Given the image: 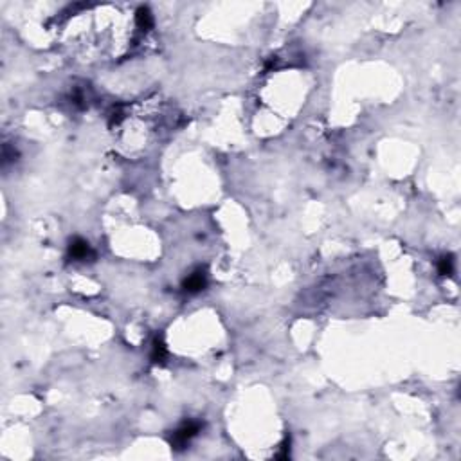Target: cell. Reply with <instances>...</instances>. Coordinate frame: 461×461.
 Instances as JSON below:
<instances>
[{
    "mask_svg": "<svg viewBox=\"0 0 461 461\" xmlns=\"http://www.w3.org/2000/svg\"><path fill=\"white\" fill-rule=\"evenodd\" d=\"M199 429H200V425L199 424H193V422H188V424H184L180 429H177L175 431V434H173V445L175 447H179V449H182L186 445V443L189 442V440L193 438L195 434L199 433Z\"/></svg>",
    "mask_w": 461,
    "mask_h": 461,
    "instance_id": "1",
    "label": "cell"
},
{
    "mask_svg": "<svg viewBox=\"0 0 461 461\" xmlns=\"http://www.w3.org/2000/svg\"><path fill=\"white\" fill-rule=\"evenodd\" d=\"M69 252L70 256H72L74 259H87L88 256H90V247H88V243L85 240H81V238H76V240L70 243L69 247Z\"/></svg>",
    "mask_w": 461,
    "mask_h": 461,
    "instance_id": "2",
    "label": "cell"
},
{
    "mask_svg": "<svg viewBox=\"0 0 461 461\" xmlns=\"http://www.w3.org/2000/svg\"><path fill=\"white\" fill-rule=\"evenodd\" d=\"M204 286H206V276H204L202 272L191 274L184 283V288L188 292H199V290H202Z\"/></svg>",
    "mask_w": 461,
    "mask_h": 461,
    "instance_id": "3",
    "label": "cell"
},
{
    "mask_svg": "<svg viewBox=\"0 0 461 461\" xmlns=\"http://www.w3.org/2000/svg\"><path fill=\"white\" fill-rule=\"evenodd\" d=\"M135 22H137V25L141 29H150L153 25L152 13H150L146 7H141V9L137 11V14H135Z\"/></svg>",
    "mask_w": 461,
    "mask_h": 461,
    "instance_id": "4",
    "label": "cell"
},
{
    "mask_svg": "<svg viewBox=\"0 0 461 461\" xmlns=\"http://www.w3.org/2000/svg\"><path fill=\"white\" fill-rule=\"evenodd\" d=\"M164 355H166V350H164V344L162 342H155V346H153V360H162L164 359Z\"/></svg>",
    "mask_w": 461,
    "mask_h": 461,
    "instance_id": "5",
    "label": "cell"
},
{
    "mask_svg": "<svg viewBox=\"0 0 461 461\" xmlns=\"http://www.w3.org/2000/svg\"><path fill=\"white\" fill-rule=\"evenodd\" d=\"M452 272V259L451 258H443L442 263H440V274L443 276H449Z\"/></svg>",
    "mask_w": 461,
    "mask_h": 461,
    "instance_id": "6",
    "label": "cell"
}]
</instances>
